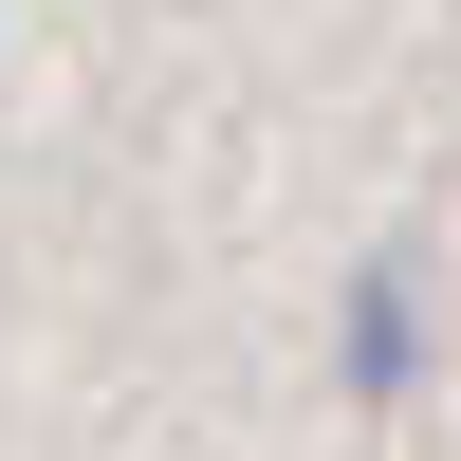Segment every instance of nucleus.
Returning <instances> with one entry per match:
<instances>
[{
    "mask_svg": "<svg viewBox=\"0 0 461 461\" xmlns=\"http://www.w3.org/2000/svg\"><path fill=\"white\" fill-rule=\"evenodd\" d=\"M406 369H425V277H406V258H369V277H351V388L406 406Z\"/></svg>",
    "mask_w": 461,
    "mask_h": 461,
    "instance_id": "nucleus-1",
    "label": "nucleus"
}]
</instances>
